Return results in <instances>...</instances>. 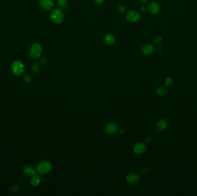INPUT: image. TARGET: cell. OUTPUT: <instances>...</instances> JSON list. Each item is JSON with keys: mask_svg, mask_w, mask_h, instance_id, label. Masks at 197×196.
Here are the masks:
<instances>
[{"mask_svg": "<svg viewBox=\"0 0 197 196\" xmlns=\"http://www.w3.org/2000/svg\"><path fill=\"white\" fill-rule=\"evenodd\" d=\"M94 1H95V3L97 5H98L99 6H101V5H102L104 4V0H94Z\"/></svg>", "mask_w": 197, "mask_h": 196, "instance_id": "24", "label": "cell"}, {"mask_svg": "<svg viewBox=\"0 0 197 196\" xmlns=\"http://www.w3.org/2000/svg\"><path fill=\"white\" fill-rule=\"evenodd\" d=\"M141 19V14L136 11H130L126 15V19L130 23H135L139 21Z\"/></svg>", "mask_w": 197, "mask_h": 196, "instance_id": "5", "label": "cell"}, {"mask_svg": "<svg viewBox=\"0 0 197 196\" xmlns=\"http://www.w3.org/2000/svg\"><path fill=\"white\" fill-rule=\"evenodd\" d=\"M146 145L144 143H138L136 144L134 147V152L136 154H142L143 153L146 149Z\"/></svg>", "mask_w": 197, "mask_h": 196, "instance_id": "9", "label": "cell"}, {"mask_svg": "<svg viewBox=\"0 0 197 196\" xmlns=\"http://www.w3.org/2000/svg\"><path fill=\"white\" fill-rule=\"evenodd\" d=\"M23 79H24V82L26 83L27 84H29V83H31V82L32 81V78H31V76L29 75H27V74L24 75Z\"/></svg>", "mask_w": 197, "mask_h": 196, "instance_id": "21", "label": "cell"}, {"mask_svg": "<svg viewBox=\"0 0 197 196\" xmlns=\"http://www.w3.org/2000/svg\"><path fill=\"white\" fill-rule=\"evenodd\" d=\"M42 51V49L41 45L35 43L31 47L29 50V55L32 58L36 59L41 56Z\"/></svg>", "mask_w": 197, "mask_h": 196, "instance_id": "4", "label": "cell"}, {"mask_svg": "<svg viewBox=\"0 0 197 196\" xmlns=\"http://www.w3.org/2000/svg\"><path fill=\"white\" fill-rule=\"evenodd\" d=\"M141 9H142V11L143 12H145V8L144 7H142V8H141Z\"/></svg>", "mask_w": 197, "mask_h": 196, "instance_id": "27", "label": "cell"}, {"mask_svg": "<svg viewBox=\"0 0 197 196\" xmlns=\"http://www.w3.org/2000/svg\"><path fill=\"white\" fill-rule=\"evenodd\" d=\"M126 179L130 184L135 185L139 182L140 177L136 173H129L126 175Z\"/></svg>", "mask_w": 197, "mask_h": 196, "instance_id": "8", "label": "cell"}, {"mask_svg": "<svg viewBox=\"0 0 197 196\" xmlns=\"http://www.w3.org/2000/svg\"><path fill=\"white\" fill-rule=\"evenodd\" d=\"M58 5L63 9L67 8V0H57Z\"/></svg>", "mask_w": 197, "mask_h": 196, "instance_id": "17", "label": "cell"}, {"mask_svg": "<svg viewBox=\"0 0 197 196\" xmlns=\"http://www.w3.org/2000/svg\"><path fill=\"white\" fill-rule=\"evenodd\" d=\"M36 170L39 174L45 175L51 171L52 165L48 161H41L37 164Z\"/></svg>", "mask_w": 197, "mask_h": 196, "instance_id": "1", "label": "cell"}, {"mask_svg": "<svg viewBox=\"0 0 197 196\" xmlns=\"http://www.w3.org/2000/svg\"><path fill=\"white\" fill-rule=\"evenodd\" d=\"M156 93L157 95L162 96L165 95L167 93V89L164 87L160 86L156 89Z\"/></svg>", "mask_w": 197, "mask_h": 196, "instance_id": "16", "label": "cell"}, {"mask_svg": "<svg viewBox=\"0 0 197 196\" xmlns=\"http://www.w3.org/2000/svg\"><path fill=\"white\" fill-rule=\"evenodd\" d=\"M168 123L165 119H160L157 123V128L159 131H163L167 129Z\"/></svg>", "mask_w": 197, "mask_h": 196, "instance_id": "14", "label": "cell"}, {"mask_svg": "<svg viewBox=\"0 0 197 196\" xmlns=\"http://www.w3.org/2000/svg\"><path fill=\"white\" fill-rule=\"evenodd\" d=\"M118 130V126L115 123H110L105 127V131L108 134H114Z\"/></svg>", "mask_w": 197, "mask_h": 196, "instance_id": "11", "label": "cell"}, {"mask_svg": "<svg viewBox=\"0 0 197 196\" xmlns=\"http://www.w3.org/2000/svg\"><path fill=\"white\" fill-rule=\"evenodd\" d=\"M148 11L153 15H157L160 13L161 11V7L159 3H157L155 1H152L148 5Z\"/></svg>", "mask_w": 197, "mask_h": 196, "instance_id": "6", "label": "cell"}, {"mask_svg": "<svg viewBox=\"0 0 197 196\" xmlns=\"http://www.w3.org/2000/svg\"><path fill=\"white\" fill-rule=\"evenodd\" d=\"M41 183V179L40 177L36 175H33V177L30 180V183L33 187L37 186L38 185H40Z\"/></svg>", "mask_w": 197, "mask_h": 196, "instance_id": "15", "label": "cell"}, {"mask_svg": "<svg viewBox=\"0 0 197 196\" xmlns=\"http://www.w3.org/2000/svg\"><path fill=\"white\" fill-rule=\"evenodd\" d=\"M148 1H149V0H140V1H141V3L143 4H145L147 3L148 2Z\"/></svg>", "mask_w": 197, "mask_h": 196, "instance_id": "26", "label": "cell"}, {"mask_svg": "<svg viewBox=\"0 0 197 196\" xmlns=\"http://www.w3.org/2000/svg\"><path fill=\"white\" fill-rule=\"evenodd\" d=\"M36 170L31 166H25L23 169V173L27 176H33L36 173Z\"/></svg>", "mask_w": 197, "mask_h": 196, "instance_id": "12", "label": "cell"}, {"mask_svg": "<svg viewBox=\"0 0 197 196\" xmlns=\"http://www.w3.org/2000/svg\"><path fill=\"white\" fill-rule=\"evenodd\" d=\"M39 5L43 10L48 11L53 8L54 3L53 0H39Z\"/></svg>", "mask_w": 197, "mask_h": 196, "instance_id": "7", "label": "cell"}, {"mask_svg": "<svg viewBox=\"0 0 197 196\" xmlns=\"http://www.w3.org/2000/svg\"><path fill=\"white\" fill-rule=\"evenodd\" d=\"M32 69L34 72L37 73L40 71V65L37 62H35L32 66Z\"/></svg>", "mask_w": 197, "mask_h": 196, "instance_id": "18", "label": "cell"}, {"mask_svg": "<svg viewBox=\"0 0 197 196\" xmlns=\"http://www.w3.org/2000/svg\"><path fill=\"white\" fill-rule=\"evenodd\" d=\"M163 41V39L162 37L160 36H156L154 39H153V42L156 45H159Z\"/></svg>", "mask_w": 197, "mask_h": 196, "instance_id": "19", "label": "cell"}, {"mask_svg": "<svg viewBox=\"0 0 197 196\" xmlns=\"http://www.w3.org/2000/svg\"><path fill=\"white\" fill-rule=\"evenodd\" d=\"M118 11L120 13H124L127 11V8L124 5H120L118 7Z\"/></svg>", "mask_w": 197, "mask_h": 196, "instance_id": "20", "label": "cell"}, {"mask_svg": "<svg viewBox=\"0 0 197 196\" xmlns=\"http://www.w3.org/2000/svg\"><path fill=\"white\" fill-rule=\"evenodd\" d=\"M20 189V186L18 185H14L11 187V191L13 193H16L19 191Z\"/></svg>", "mask_w": 197, "mask_h": 196, "instance_id": "23", "label": "cell"}, {"mask_svg": "<svg viewBox=\"0 0 197 196\" xmlns=\"http://www.w3.org/2000/svg\"><path fill=\"white\" fill-rule=\"evenodd\" d=\"M41 62L43 64H46L47 62V60L45 58H42L41 59Z\"/></svg>", "mask_w": 197, "mask_h": 196, "instance_id": "25", "label": "cell"}, {"mask_svg": "<svg viewBox=\"0 0 197 196\" xmlns=\"http://www.w3.org/2000/svg\"><path fill=\"white\" fill-rule=\"evenodd\" d=\"M154 51V46L151 44L145 45L142 49V54L145 56H149L152 55Z\"/></svg>", "mask_w": 197, "mask_h": 196, "instance_id": "10", "label": "cell"}, {"mask_svg": "<svg viewBox=\"0 0 197 196\" xmlns=\"http://www.w3.org/2000/svg\"><path fill=\"white\" fill-rule=\"evenodd\" d=\"M11 71L16 76L21 75L24 71V65L20 60L15 61L11 65Z\"/></svg>", "mask_w": 197, "mask_h": 196, "instance_id": "3", "label": "cell"}, {"mask_svg": "<svg viewBox=\"0 0 197 196\" xmlns=\"http://www.w3.org/2000/svg\"><path fill=\"white\" fill-rule=\"evenodd\" d=\"M173 83V80L170 77H168L166 78V80L165 81V84L167 86H171Z\"/></svg>", "mask_w": 197, "mask_h": 196, "instance_id": "22", "label": "cell"}, {"mask_svg": "<svg viewBox=\"0 0 197 196\" xmlns=\"http://www.w3.org/2000/svg\"><path fill=\"white\" fill-rule=\"evenodd\" d=\"M50 19L55 24H61L65 19L63 11L60 8H55L53 9L50 15Z\"/></svg>", "mask_w": 197, "mask_h": 196, "instance_id": "2", "label": "cell"}, {"mask_svg": "<svg viewBox=\"0 0 197 196\" xmlns=\"http://www.w3.org/2000/svg\"><path fill=\"white\" fill-rule=\"evenodd\" d=\"M104 40L105 43L108 45H112L115 43V41H116V39L115 36L112 34V33H108L107 34L104 38Z\"/></svg>", "mask_w": 197, "mask_h": 196, "instance_id": "13", "label": "cell"}]
</instances>
